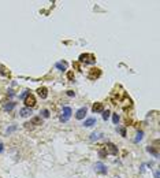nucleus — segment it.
I'll return each instance as SVG.
<instances>
[{
    "label": "nucleus",
    "mask_w": 160,
    "mask_h": 178,
    "mask_svg": "<svg viewBox=\"0 0 160 178\" xmlns=\"http://www.w3.org/2000/svg\"><path fill=\"white\" fill-rule=\"evenodd\" d=\"M29 93H30V92H27V90H25L23 93H21V95H19V99H22V100H25V97H26V96H27Z\"/></svg>",
    "instance_id": "5701e85b"
},
{
    "label": "nucleus",
    "mask_w": 160,
    "mask_h": 178,
    "mask_svg": "<svg viewBox=\"0 0 160 178\" xmlns=\"http://www.w3.org/2000/svg\"><path fill=\"white\" fill-rule=\"evenodd\" d=\"M23 103H25V107H27V108H33V107L37 104V102H36V97H34L32 93H29L27 96H26L25 100H23Z\"/></svg>",
    "instance_id": "7ed1b4c3"
},
{
    "label": "nucleus",
    "mask_w": 160,
    "mask_h": 178,
    "mask_svg": "<svg viewBox=\"0 0 160 178\" xmlns=\"http://www.w3.org/2000/svg\"><path fill=\"white\" fill-rule=\"evenodd\" d=\"M78 60H80L81 63L94 64V63H96V56L93 55V54H82V55H80Z\"/></svg>",
    "instance_id": "f257e3e1"
},
{
    "label": "nucleus",
    "mask_w": 160,
    "mask_h": 178,
    "mask_svg": "<svg viewBox=\"0 0 160 178\" xmlns=\"http://www.w3.org/2000/svg\"><path fill=\"white\" fill-rule=\"evenodd\" d=\"M119 131H120V133H122V136L123 137H126V130H125V129H118Z\"/></svg>",
    "instance_id": "393cba45"
},
{
    "label": "nucleus",
    "mask_w": 160,
    "mask_h": 178,
    "mask_svg": "<svg viewBox=\"0 0 160 178\" xmlns=\"http://www.w3.org/2000/svg\"><path fill=\"white\" fill-rule=\"evenodd\" d=\"M104 151L107 152V155L110 153V155H118V147L112 143H107L104 145Z\"/></svg>",
    "instance_id": "f03ea898"
},
{
    "label": "nucleus",
    "mask_w": 160,
    "mask_h": 178,
    "mask_svg": "<svg viewBox=\"0 0 160 178\" xmlns=\"http://www.w3.org/2000/svg\"><path fill=\"white\" fill-rule=\"evenodd\" d=\"M110 115H111V112L108 110H107V111H103V119H104V121H107V119L110 118Z\"/></svg>",
    "instance_id": "6ab92c4d"
},
{
    "label": "nucleus",
    "mask_w": 160,
    "mask_h": 178,
    "mask_svg": "<svg viewBox=\"0 0 160 178\" xmlns=\"http://www.w3.org/2000/svg\"><path fill=\"white\" fill-rule=\"evenodd\" d=\"M41 123H42V118H41V116H33V118L30 119L29 125H36V126H38V125H41Z\"/></svg>",
    "instance_id": "f8f14e48"
},
{
    "label": "nucleus",
    "mask_w": 160,
    "mask_h": 178,
    "mask_svg": "<svg viewBox=\"0 0 160 178\" xmlns=\"http://www.w3.org/2000/svg\"><path fill=\"white\" fill-rule=\"evenodd\" d=\"M86 114H88V108H86V107H81L80 110L75 112V118L78 119V121H81V119H85Z\"/></svg>",
    "instance_id": "39448f33"
},
{
    "label": "nucleus",
    "mask_w": 160,
    "mask_h": 178,
    "mask_svg": "<svg viewBox=\"0 0 160 178\" xmlns=\"http://www.w3.org/2000/svg\"><path fill=\"white\" fill-rule=\"evenodd\" d=\"M3 151H4V145H3L1 143H0V153L3 152Z\"/></svg>",
    "instance_id": "a878e982"
},
{
    "label": "nucleus",
    "mask_w": 160,
    "mask_h": 178,
    "mask_svg": "<svg viewBox=\"0 0 160 178\" xmlns=\"http://www.w3.org/2000/svg\"><path fill=\"white\" fill-rule=\"evenodd\" d=\"M155 178H159V171H157V170L155 171Z\"/></svg>",
    "instance_id": "cd10ccee"
},
{
    "label": "nucleus",
    "mask_w": 160,
    "mask_h": 178,
    "mask_svg": "<svg viewBox=\"0 0 160 178\" xmlns=\"http://www.w3.org/2000/svg\"><path fill=\"white\" fill-rule=\"evenodd\" d=\"M96 123H97V119L94 118V116H90V118L85 119V122H84V126H85V127H92V126H94Z\"/></svg>",
    "instance_id": "9d476101"
},
{
    "label": "nucleus",
    "mask_w": 160,
    "mask_h": 178,
    "mask_svg": "<svg viewBox=\"0 0 160 178\" xmlns=\"http://www.w3.org/2000/svg\"><path fill=\"white\" fill-rule=\"evenodd\" d=\"M99 156H100L101 159H104V157H107V152H105V151H104V148H103V149H100V151H99Z\"/></svg>",
    "instance_id": "aec40b11"
},
{
    "label": "nucleus",
    "mask_w": 160,
    "mask_h": 178,
    "mask_svg": "<svg viewBox=\"0 0 160 178\" xmlns=\"http://www.w3.org/2000/svg\"><path fill=\"white\" fill-rule=\"evenodd\" d=\"M142 138H144V131H141V130H140L138 133H137V137L134 138V143L137 144V143H140V141L142 140Z\"/></svg>",
    "instance_id": "2eb2a0df"
},
{
    "label": "nucleus",
    "mask_w": 160,
    "mask_h": 178,
    "mask_svg": "<svg viewBox=\"0 0 160 178\" xmlns=\"http://www.w3.org/2000/svg\"><path fill=\"white\" fill-rule=\"evenodd\" d=\"M92 111L94 114H100L104 111V107H103V103H94L92 106Z\"/></svg>",
    "instance_id": "6e6552de"
},
{
    "label": "nucleus",
    "mask_w": 160,
    "mask_h": 178,
    "mask_svg": "<svg viewBox=\"0 0 160 178\" xmlns=\"http://www.w3.org/2000/svg\"><path fill=\"white\" fill-rule=\"evenodd\" d=\"M40 116H41V118H49V110H47V108H44V110H41V112H40Z\"/></svg>",
    "instance_id": "f3484780"
},
{
    "label": "nucleus",
    "mask_w": 160,
    "mask_h": 178,
    "mask_svg": "<svg viewBox=\"0 0 160 178\" xmlns=\"http://www.w3.org/2000/svg\"><path fill=\"white\" fill-rule=\"evenodd\" d=\"M37 95H38V97L47 99V97H48V89H47L45 86H41V88H38V89H37Z\"/></svg>",
    "instance_id": "1a4fd4ad"
},
{
    "label": "nucleus",
    "mask_w": 160,
    "mask_h": 178,
    "mask_svg": "<svg viewBox=\"0 0 160 178\" xmlns=\"http://www.w3.org/2000/svg\"><path fill=\"white\" fill-rule=\"evenodd\" d=\"M67 96H70V97H74V96H75V92H73V90H67Z\"/></svg>",
    "instance_id": "b1692460"
},
{
    "label": "nucleus",
    "mask_w": 160,
    "mask_h": 178,
    "mask_svg": "<svg viewBox=\"0 0 160 178\" xmlns=\"http://www.w3.org/2000/svg\"><path fill=\"white\" fill-rule=\"evenodd\" d=\"M19 114H21L22 118H26V116H29L32 114V108H27V107H23L21 111H19Z\"/></svg>",
    "instance_id": "9b49d317"
},
{
    "label": "nucleus",
    "mask_w": 160,
    "mask_h": 178,
    "mask_svg": "<svg viewBox=\"0 0 160 178\" xmlns=\"http://www.w3.org/2000/svg\"><path fill=\"white\" fill-rule=\"evenodd\" d=\"M100 137H101V133H99V131H97V133H92V134H90V141H96V140H99Z\"/></svg>",
    "instance_id": "dca6fc26"
},
{
    "label": "nucleus",
    "mask_w": 160,
    "mask_h": 178,
    "mask_svg": "<svg viewBox=\"0 0 160 178\" xmlns=\"http://www.w3.org/2000/svg\"><path fill=\"white\" fill-rule=\"evenodd\" d=\"M147 151H148L149 153H152V155H153L155 157H159V153L156 152V151H155L153 148H152V147H147Z\"/></svg>",
    "instance_id": "a211bd4d"
},
{
    "label": "nucleus",
    "mask_w": 160,
    "mask_h": 178,
    "mask_svg": "<svg viewBox=\"0 0 160 178\" xmlns=\"http://www.w3.org/2000/svg\"><path fill=\"white\" fill-rule=\"evenodd\" d=\"M112 122H114L115 125H118V122H119V115L118 114H112Z\"/></svg>",
    "instance_id": "412c9836"
},
{
    "label": "nucleus",
    "mask_w": 160,
    "mask_h": 178,
    "mask_svg": "<svg viewBox=\"0 0 160 178\" xmlns=\"http://www.w3.org/2000/svg\"><path fill=\"white\" fill-rule=\"evenodd\" d=\"M15 107V103L14 102H8V103H6L4 106H3V108H4V111H11Z\"/></svg>",
    "instance_id": "4468645a"
},
{
    "label": "nucleus",
    "mask_w": 160,
    "mask_h": 178,
    "mask_svg": "<svg viewBox=\"0 0 160 178\" xmlns=\"http://www.w3.org/2000/svg\"><path fill=\"white\" fill-rule=\"evenodd\" d=\"M14 130H17V126H15V125H14V126H10L8 129L6 130V133H7V134H10V133H13Z\"/></svg>",
    "instance_id": "4be33fe9"
},
{
    "label": "nucleus",
    "mask_w": 160,
    "mask_h": 178,
    "mask_svg": "<svg viewBox=\"0 0 160 178\" xmlns=\"http://www.w3.org/2000/svg\"><path fill=\"white\" fill-rule=\"evenodd\" d=\"M94 170L100 174H107V166L103 162H97L96 164H94Z\"/></svg>",
    "instance_id": "423d86ee"
},
{
    "label": "nucleus",
    "mask_w": 160,
    "mask_h": 178,
    "mask_svg": "<svg viewBox=\"0 0 160 178\" xmlns=\"http://www.w3.org/2000/svg\"><path fill=\"white\" fill-rule=\"evenodd\" d=\"M67 77H68V78H70V80H73V77H74V74H73V73L70 71V73H68V74H67Z\"/></svg>",
    "instance_id": "bb28decb"
},
{
    "label": "nucleus",
    "mask_w": 160,
    "mask_h": 178,
    "mask_svg": "<svg viewBox=\"0 0 160 178\" xmlns=\"http://www.w3.org/2000/svg\"><path fill=\"white\" fill-rule=\"evenodd\" d=\"M55 67L58 68V70H60V71H66V70H67V63H66V62H58V63L55 64Z\"/></svg>",
    "instance_id": "ddd939ff"
},
{
    "label": "nucleus",
    "mask_w": 160,
    "mask_h": 178,
    "mask_svg": "<svg viewBox=\"0 0 160 178\" xmlns=\"http://www.w3.org/2000/svg\"><path fill=\"white\" fill-rule=\"evenodd\" d=\"M100 75H101V70H100V68H92V70L89 71V74H88L89 80H96V78H99Z\"/></svg>",
    "instance_id": "0eeeda50"
},
{
    "label": "nucleus",
    "mask_w": 160,
    "mask_h": 178,
    "mask_svg": "<svg viewBox=\"0 0 160 178\" xmlns=\"http://www.w3.org/2000/svg\"><path fill=\"white\" fill-rule=\"evenodd\" d=\"M71 114H73V110L70 107H63V111H62V115H60V121L62 122H67L70 119V116H71Z\"/></svg>",
    "instance_id": "20e7f679"
}]
</instances>
